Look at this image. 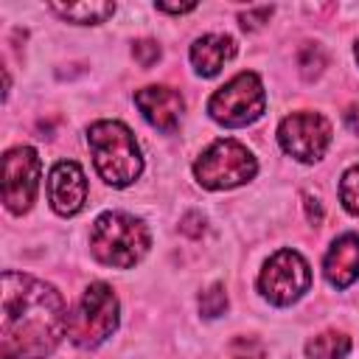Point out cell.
Segmentation results:
<instances>
[{"instance_id": "9", "label": "cell", "mask_w": 359, "mask_h": 359, "mask_svg": "<svg viewBox=\"0 0 359 359\" xmlns=\"http://www.w3.org/2000/svg\"><path fill=\"white\" fill-rule=\"evenodd\" d=\"M39 157L31 146L8 149L3 157V202L11 213H25L39 188Z\"/></svg>"}, {"instance_id": "12", "label": "cell", "mask_w": 359, "mask_h": 359, "mask_svg": "<svg viewBox=\"0 0 359 359\" xmlns=\"http://www.w3.org/2000/svg\"><path fill=\"white\" fill-rule=\"evenodd\" d=\"M323 269H325V278L331 286H337V289L351 286L359 278V236H353V233L339 236L331 244Z\"/></svg>"}, {"instance_id": "16", "label": "cell", "mask_w": 359, "mask_h": 359, "mask_svg": "<svg viewBox=\"0 0 359 359\" xmlns=\"http://www.w3.org/2000/svg\"><path fill=\"white\" fill-rule=\"evenodd\" d=\"M199 311L208 320H213V317H219V314L227 311V292H224L222 283H213L210 289H205L199 294Z\"/></svg>"}, {"instance_id": "18", "label": "cell", "mask_w": 359, "mask_h": 359, "mask_svg": "<svg viewBox=\"0 0 359 359\" xmlns=\"http://www.w3.org/2000/svg\"><path fill=\"white\" fill-rule=\"evenodd\" d=\"M297 65H300V73H303L306 81L317 79V76L323 73V67H325V53H323V48H320V45H306V48L300 50V56H297Z\"/></svg>"}, {"instance_id": "22", "label": "cell", "mask_w": 359, "mask_h": 359, "mask_svg": "<svg viewBox=\"0 0 359 359\" xmlns=\"http://www.w3.org/2000/svg\"><path fill=\"white\" fill-rule=\"evenodd\" d=\"M180 230H182V233H188V236H199V233L205 230V219H202L199 213H188V216L182 219Z\"/></svg>"}, {"instance_id": "2", "label": "cell", "mask_w": 359, "mask_h": 359, "mask_svg": "<svg viewBox=\"0 0 359 359\" xmlns=\"http://www.w3.org/2000/svg\"><path fill=\"white\" fill-rule=\"evenodd\" d=\"M95 171L112 188L135 182L143 171V157L135 143V135L118 121H95L87 132Z\"/></svg>"}, {"instance_id": "11", "label": "cell", "mask_w": 359, "mask_h": 359, "mask_svg": "<svg viewBox=\"0 0 359 359\" xmlns=\"http://www.w3.org/2000/svg\"><path fill=\"white\" fill-rule=\"evenodd\" d=\"M135 104L143 112V118L160 132H174L180 126V118H182V109H185L182 95L174 87H165V84H151V87L137 90Z\"/></svg>"}, {"instance_id": "5", "label": "cell", "mask_w": 359, "mask_h": 359, "mask_svg": "<svg viewBox=\"0 0 359 359\" xmlns=\"http://www.w3.org/2000/svg\"><path fill=\"white\" fill-rule=\"evenodd\" d=\"M118 328V297L107 283H90L79 300L76 314L67 323V337L79 348L101 345Z\"/></svg>"}, {"instance_id": "4", "label": "cell", "mask_w": 359, "mask_h": 359, "mask_svg": "<svg viewBox=\"0 0 359 359\" xmlns=\"http://www.w3.org/2000/svg\"><path fill=\"white\" fill-rule=\"evenodd\" d=\"M258 171V163L247 146L238 140H216L202 157L194 163V177L202 188L210 191H227L247 180H252Z\"/></svg>"}, {"instance_id": "1", "label": "cell", "mask_w": 359, "mask_h": 359, "mask_svg": "<svg viewBox=\"0 0 359 359\" xmlns=\"http://www.w3.org/2000/svg\"><path fill=\"white\" fill-rule=\"evenodd\" d=\"M67 325L62 294L22 272H3V359H42L48 356Z\"/></svg>"}, {"instance_id": "21", "label": "cell", "mask_w": 359, "mask_h": 359, "mask_svg": "<svg viewBox=\"0 0 359 359\" xmlns=\"http://www.w3.org/2000/svg\"><path fill=\"white\" fill-rule=\"evenodd\" d=\"M269 17H272V8H250V11H244L238 20H241V28L244 31H255V28H261L264 22H269Z\"/></svg>"}, {"instance_id": "15", "label": "cell", "mask_w": 359, "mask_h": 359, "mask_svg": "<svg viewBox=\"0 0 359 359\" xmlns=\"http://www.w3.org/2000/svg\"><path fill=\"white\" fill-rule=\"evenodd\" d=\"M351 351V339L342 331H323L306 345L309 359H342Z\"/></svg>"}, {"instance_id": "14", "label": "cell", "mask_w": 359, "mask_h": 359, "mask_svg": "<svg viewBox=\"0 0 359 359\" xmlns=\"http://www.w3.org/2000/svg\"><path fill=\"white\" fill-rule=\"evenodd\" d=\"M50 8H53L62 20H70V22H76V25H98V22H104L107 17L115 14V3H70V6L50 3Z\"/></svg>"}, {"instance_id": "13", "label": "cell", "mask_w": 359, "mask_h": 359, "mask_svg": "<svg viewBox=\"0 0 359 359\" xmlns=\"http://www.w3.org/2000/svg\"><path fill=\"white\" fill-rule=\"evenodd\" d=\"M233 56H236V39L227 34H205L191 45V65L205 79L216 76L224 67V62H230Z\"/></svg>"}, {"instance_id": "25", "label": "cell", "mask_w": 359, "mask_h": 359, "mask_svg": "<svg viewBox=\"0 0 359 359\" xmlns=\"http://www.w3.org/2000/svg\"><path fill=\"white\" fill-rule=\"evenodd\" d=\"M196 3H185V6H165V3H157V11H165V14H185V11H194Z\"/></svg>"}, {"instance_id": "23", "label": "cell", "mask_w": 359, "mask_h": 359, "mask_svg": "<svg viewBox=\"0 0 359 359\" xmlns=\"http://www.w3.org/2000/svg\"><path fill=\"white\" fill-rule=\"evenodd\" d=\"M303 202H306V216H309V222H311V224H320V222H323V205H320V199H314L311 194H306Z\"/></svg>"}, {"instance_id": "3", "label": "cell", "mask_w": 359, "mask_h": 359, "mask_svg": "<svg viewBox=\"0 0 359 359\" xmlns=\"http://www.w3.org/2000/svg\"><path fill=\"white\" fill-rule=\"evenodd\" d=\"M90 250L101 264L129 269L149 252V230L129 213H101L90 230Z\"/></svg>"}, {"instance_id": "19", "label": "cell", "mask_w": 359, "mask_h": 359, "mask_svg": "<svg viewBox=\"0 0 359 359\" xmlns=\"http://www.w3.org/2000/svg\"><path fill=\"white\" fill-rule=\"evenodd\" d=\"M230 359H264V348H261V342H255V339L238 337V339L230 345Z\"/></svg>"}, {"instance_id": "6", "label": "cell", "mask_w": 359, "mask_h": 359, "mask_svg": "<svg viewBox=\"0 0 359 359\" xmlns=\"http://www.w3.org/2000/svg\"><path fill=\"white\" fill-rule=\"evenodd\" d=\"M264 107L266 95L255 73H238L224 87H219L208 101L210 118L224 126H247L261 118Z\"/></svg>"}, {"instance_id": "7", "label": "cell", "mask_w": 359, "mask_h": 359, "mask_svg": "<svg viewBox=\"0 0 359 359\" xmlns=\"http://www.w3.org/2000/svg\"><path fill=\"white\" fill-rule=\"evenodd\" d=\"M309 286H311L309 264L294 250H278L258 275L261 294L275 306H289L300 300L309 292Z\"/></svg>"}, {"instance_id": "26", "label": "cell", "mask_w": 359, "mask_h": 359, "mask_svg": "<svg viewBox=\"0 0 359 359\" xmlns=\"http://www.w3.org/2000/svg\"><path fill=\"white\" fill-rule=\"evenodd\" d=\"M356 59H359V45H356Z\"/></svg>"}, {"instance_id": "24", "label": "cell", "mask_w": 359, "mask_h": 359, "mask_svg": "<svg viewBox=\"0 0 359 359\" xmlns=\"http://www.w3.org/2000/svg\"><path fill=\"white\" fill-rule=\"evenodd\" d=\"M345 126H348L353 135H359V104H351V107L345 109Z\"/></svg>"}, {"instance_id": "17", "label": "cell", "mask_w": 359, "mask_h": 359, "mask_svg": "<svg viewBox=\"0 0 359 359\" xmlns=\"http://www.w3.org/2000/svg\"><path fill=\"white\" fill-rule=\"evenodd\" d=\"M339 199H342V205H345L348 213L359 216V165H353V168L345 171L342 182H339Z\"/></svg>"}, {"instance_id": "10", "label": "cell", "mask_w": 359, "mask_h": 359, "mask_svg": "<svg viewBox=\"0 0 359 359\" xmlns=\"http://www.w3.org/2000/svg\"><path fill=\"white\" fill-rule=\"evenodd\" d=\"M48 199L50 208L59 216H73L81 210L84 199H87V180L79 163L73 160H62L50 168L48 177Z\"/></svg>"}, {"instance_id": "20", "label": "cell", "mask_w": 359, "mask_h": 359, "mask_svg": "<svg viewBox=\"0 0 359 359\" xmlns=\"http://www.w3.org/2000/svg\"><path fill=\"white\" fill-rule=\"evenodd\" d=\"M132 56H135V62H137L140 67H151V65L160 59V45L151 42V39H140V42H135V48H132Z\"/></svg>"}, {"instance_id": "8", "label": "cell", "mask_w": 359, "mask_h": 359, "mask_svg": "<svg viewBox=\"0 0 359 359\" xmlns=\"http://www.w3.org/2000/svg\"><path fill=\"white\" fill-rule=\"evenodd\" d=\"M278 140L286 154L300 163H317L331 143V123L320 112H292L278 126Z\"/></svg>"}]
</instances>
